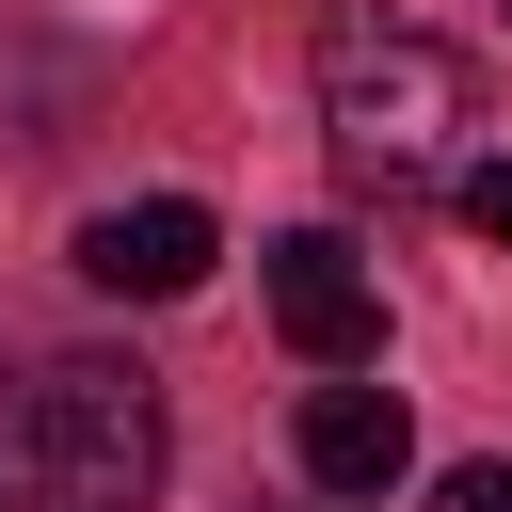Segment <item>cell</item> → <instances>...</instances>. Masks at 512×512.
<instances>
[{"label": "cell", "mask_w": 512, "mask_h": 512, "mask_svg": "<svg viewBox=\"0 0 512 512\" xmlns=\"http://www.w3.org/2000/svg\"><path fill=\"white\" fill-rule=\"evenodd\" d=\"M304 64H320V144H336V176H352V192L416 208V192H448V176H464L480 80H464V48H448V32H416V16H384V0H336Z\"/></svg>", "instance_id": "cell-1"}, {"label": "cell", "mask_w": 512, "mask_h": 512, "mask_svg": "<svg viewBox=\"0 0 512 512\" xmlns=\"http://www.w3.org/2000/svg\"><path fill=\"white\" fill-rule=\"evenodd\" d=\"M160 496V384L128 352H48L0 384V512H144Z\"/></svg>", "instance_id": "cell-2"}, {"label": "cell", "mask_w": 512, "mask_h": 512, "mask_svg": "<svg viewBox=\"0 0 512 512\" xmlns=\"http://www.w3.org/2000/svg\"><path fill=\"white\" fill-rule=\"evenodd\" d=\"M272 336H288L304 368H368V352H384V272H368L336 224H288V240H272Z\"/></svg>", "instance_id": "cell-3"}, {"label": "cell", "mask_w": 512, "mask_h": 512, "mask_svg": "<svg viewBox=\"0 0 512 512\" xmlns=\"http://www.w3.org/2000/svg\"><path fill=\"white\" fill-rule=\"evenodd\" d=\"M208 256H224V224H208L192 192H144V208H96V224H80V272H96L112 304H176V288H208Z\"/></svg>", "instance_id": "cell-4"}, {"label": "cell", "mask_w": 512, "mask_h": 512, "mask_svg": "<svg viewBox=\"0 0 512 512\" xmlns=\"http://www.w3.org/2000/svg\"><path fill=\"white\" fill-rule=\"evenodd\" d=\"M400 464H416L400 384H320V400H304V480H320V496H384Z\"/></svg>", "instance_id": "cell-5"}, {"label": "cell", "mask_w": 512, "mask_h": 512, "mask_svg": "<svg viewBox=\"0 0 512 512\" xmlns=\"http://www.w3.org/2000/svg\"><path fill=\"white\" fill-rule=\"evenodd\" d=\"M448 192H464V224H480V240H496V256H512V160H464V176H448Z\"/></svg>", "instance_id": "cell-6"}, {"label": "cell", "mask_w": 512, "mask_h": 512, "mask_svg": "<svg viewBox=\"0 0 512 512\" xmlns=\"http://www.w3.org/2000/svg\"><path fill=\"white\" fill-rule=\"evenodd\" d=\"M432 512H512V464H448V480H432Z\"/></svg>", "instance_id": "cell-7"}]
</instances>
